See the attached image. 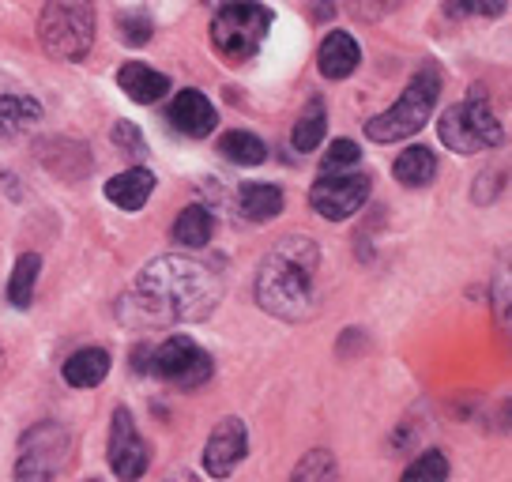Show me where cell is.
I'll return each mask as SVG.
<instances>
[{
    "label": "cell",
    "mask_w": 512,
    "mask_h": 482,
    "mask_svg": "<svg viewBox=\"0 0 512 482\" xmlns=\"http://www.w3.org/2000/svg\"><path fill=\"white\" fill-rule=\"evenodd\" d=\"M223 298V279L211 264L192 257H159L136 275L125 302L140 324L204 321Z\"/></svg>",
    "instance_id": "obj_1"
},
{
    "label": "cell",
    "mask_w": 512,
    "mask_h": 482,
    "mask_svg": "<svg viewBox=\"0 0 512 482\" xmlns=\"http://www.w3.org/2000/svg\"><path fill=\"white\" fill-rule=\"evenodd\" d=\"M317 264L320 249L309 238L279 241L256 272V302L279 321H305L317 309Z\"/></svg>",
    "instance_id": "obj_2"
},
{
    "label": "cell",
    "mask_w": 512,
    "mask_h": 482,
    "mask_svg": "<svg viewBox=\"0 0 512 482\" xmlns=\"http://www.w3.org/2000/svg\"><path fill=\"white\" fill-rule=\"evenodd\" d=\"M437 95H441V72L430 65L418 68L407 83V91L369 121L366 136L373 144H396L403 136H415L418 129H426L433 106H437Z\"/></svg>",
    "instance_id": "obj_3"
},
{
    "label": "cell",
    "mask_w": 512,
    "mask_h": 482,
    "mask_svg": "<svg viewBox=\"0 0 512 482\" xmlns=\"http://www.w3.org/2000/svg\"><path fill=\"white\" fill-rule=\"evenodd\" d=\"M38 42L53 61H80L95 42L91 0H49L38 19Z\"/></svg>",
    "instance_id": "obj_4"
},
{
    "label": "cell",
    "mask_w": 512,
    "mask_h": 482,
    "mask_svg": "<svg viewBox=\"0 0 512 482\" xmlns=\"http://www.w3.org/2000/svg\"><path fill=\"white\" fill-rule=\"evenodd\" d=\"M268 31H272V12L256 0H238L219 8V16L211 23V46L215 53H223V61L241 65L264 46Z\"/></svg>",
    "instance_id": "obj_5"
},
{
    "label": "cell",
    "mask_w": 512,
    "mask_h": 482,
    "mask_svg": "<svg viewBox=\"0 0 512 482\" xmlns=\"http://www.w3.org/2000/svg\"><path fill=\"white\" fill-rule=\"evenodd\" d=\"M437 136L448 151L475 155V151L501 144V125L482 98H467V102H456L452 110H445V117L437 121Z\"/></svg>",
    "instance_id": "obj_6"
},
{
    "label": "cell",
    "mask_w": 512,
    "mask_h": 482,
    "mask_svg": "<svg viewBox=\"0 0 512 482\" xmlns=\"http://www.w3.org/2000/svg\"><path fill=\"white\" fill-rule=\"evenodd\" d=\"M151 358H155V362H151V373L162 377L166 385L185 388V392L208 385L211 358H208V351H204L200 343H192L189 336H170L162 347L151 351Z\"/></svg>",
    "instance_id": "obj_7"
},
{
    "label": "cell",
    "mask_w": 512,
    "mask_h": 482,
    "mask_svg": "<svg viewBox=\"0 0 512 482\" xmlns=\"http://www.w3.org/2000/svg\"><path fill=\"white\" fill-rule=\"evenodd\" d=\"M366 200H369V177L366 174H347V170H339V174H324L317 185H313V193H309L313 211H320V215H324V219H332V223L351 219L354 211H362Z\"/></svg>",
    "instance_id": "obj_8"
},
{
    "label": "cell",
    "mask_w": 512,
    "mask_h": 482,
    "mask_svg": "<svg viewBox=\"0 0 512 482\" xmlns=\"http://www.w3.org/2000/svg\"><path fill=\"white\" fill-rule=\"evenodd\" d=\"M68 452V434L57 422H42L38 430L23 437V456H19V479H49L61 471V460Z\"/></svg>",
    "instance_id": "obj_9"
},
{
    "label": "cell",
    "mask_w": 512,
    "mask_h": 482,
    "mask_svg": "<svg viewBox=\"0 0 512 482\" xmlns=\"http://www.w3.org/2000/svg\"><path fill=\"white\" fill-rule=\"evenodd\" d=\"M110 467L117 479H140L147 471V445L136 422L125 407L113 411V426H110Z\"/></svg>",
    "instance_id": "obj_10"
},
{
    "label": "cell",
    "mask_w": 512,
    "mask_h": 482,
    "mask_svg": "<svg viewBox=\"0 0 512 482\" xmlns=\"http://www.w3.org/2000/svg\"><path fill=\"white\" fill-rule=\"evenodd\" d=\"M245 452H249V434H245V422H241V418H223V422L215 426V434L208 437V449H204V467H208V475L223 479V475H230V471L245 460Z\"/></svg>",
    "instance_id": "obj_11"
},
{
    "label": "cell",
    "mask_w": 512,
    "mask_h": 482,
    "mask_svg": "<svg viewBox=\"0 0 512 482\" xmlns=\"http://www.w3.org/2000/svg\"><path fill=\"white\" fill-rule=\"evenodd\" d=\"M170 121H174V129L181 136H192V140H200V136H208L215 129V106H211L208 98L200 95V91H181L174 98V106H170Z\"/></svg>",
    "instance_id": "obj_12"
},
{
    "label": "cell",
    "mask_w": 512,
    "mask_h": 482,
    "mask_svg": "<svg viewBox=\"0 0 512 482\" xmlns=\"http://www.w3.org/2000/svg\"><path fill=\"white\" fill-rule=\"evenodd\" d=\"M358 61H362V49H358V42H354L351 34L332 31L320 42L317 68L324 80H347L354 68H358Z\"/></svg>",
    "instance_id": "obj_13"
},
{
    "label": "cell",
    "mask_w": 512,
    "mask_h": 482,
    "mask_svg": "<svg viewBox=\"0 0 512 482\" xmlns=\"http://www.w3.org/2000/svg\"><path fill=\"white\" fill-rule=\"evenodd\" d=\"M155 193V177L151 170H125V174H117L106 181V196H110V204H117L121 211H140L151 200Z\"/></svg>",
    "instance_id": "obj_14"
},
{
    "label": "cell",
    "mask_w": 512,
    "mask_h": 482,
    "mask_svg": "<svg viewBox=\"0 0 512 482\" xmlns=\"http://www.w3.org/2000/svg\"><path fill=\"white\" fill-rule=\"evenodd\" d=\"M117 83H121V91H125L132 102H144V106L159 102V98L170 91V80H166L162 72H155V68L140 65V61H132V65L121 68V72H117Z\"/></svg>",
    "instance_id": "obj_15"
},
{
    "label": "cell",
    "mask_w": 512,
    "mask_h": 482,
    "mask_svg": "<svg viewBox=\"0 0 512 482\" xmlns=\"http://www.w3.org/2000/svg\"><path fill=\"white\" fill-rule=\"evenodd\" d=\"M110 373V354L102 347H83L64 362V381L72 388H95Z\"/></svg>",
    "instance_id": "obj_16"
},
{
    "label": "cell",
    "mask_w": 512,
    "mask_h": 482,
    "mask_svg": "<svg viewBox=\"0 0 512 482\" xmlns=\"http://www.w3.org/2000/svg\"><path fill=\"white\" fill-rule=\"evenodd\" d=\"M241 211H245V219H253V223H268L275 219L279 211H283V189L279 185H245L241 189Z\"/></svg>",
    "instance_id": "obj_17"
},
{
    "label": "cell",
    "mask_w": 512,
    "mask_h": 482,
    "mask_svg": "<svg viewBox=\"0 0 512 482\" xmlns=\"http://www.w3.org/2000/svg\"><path fill=\"white\" fill-rule=\"evenodd\" d=\"M38 275H42V257L38 253H23L16 260V268H12V279H8V302L16 309H27L34 302Z\"/></svg>",
    "instance_id": "obj_18"
},
{
    "label": "cell",
    "mask_w": 512,
    "mask_h": 482,
    "mask_svg": "<svg viewBox=\"0 0 512 482\" xmlns=\"http://www.w3.org/2000/svg\"><path fill=\"white\" fill-rule=\"evenodd\" d=\"M42 117V106L23 95H0V136H19Z\"/></svg>",
    "instance_id": "obj_19"
},
{
    "label": "cell",
    "mask_w": 512,
    "mask_h": 482,
    "mask_svg": "<svg viewBox=\"0 0 512 482\" xmlns=\"http://www.w3.org/2000/svg\"><path fill=\"white\" fill-rule=\"evenodd\" d=\"M392 170H396V177H400L403 185L422 189V185H430L433 174H437V159H433L430 147H407Z\"/></svg>",
    "instance_id": "obj_20"
},
{
    "label": "cell",
    "mask_w": 512,
    "mask_h": 482,
    "mask_svg": "<svg viewBox=\"0 0 512 482\" xmlns=\"http://www.w3.org/2000/svg\"><path fill=\"white\" fill-rule=\"evenodd\" d=\"M211 230H215V223H211L208 211L185 208L174 223V241L177 245H185V249H204V245L211 241Z\"/></svg>",
    "instance_id": "obj_21"
},
{
    "label": "cell",
    "mask_w": 512,
    "mask_h": 482,
    "mask_svg": "<svg viewBox=\"0 0 512 482\" xmlns=\"http://www.w3.org/2000/svg\"><path fill=\"white\" fill-rule=\"evenodd\" d=\"M219 151H223L230 162H238V166H260V162L268 159V151H264V140L253 136V132H226L223 140H219Z\"/></svg>",
    "instance_id": "obj_22"
},
{
    "label": "cell",
    "mask_w": 512,
    "mask_h": 482,
    "mask_svg": "<svg viewBox=\"0 0 512 482\" xmlns=\"http://www.w3.org/2000/svg\"><path fill=\"white\" fill-rule=\"evenodd\" d=\"M324 129H328V117H324V106L320 102H313L309 110L298 117V125H294V151H317L320 147V140H324Z\"/></svg>",
    "instance_id": "obj_23"
},
{
    "label": "cell",
    "mask_w": 512,
    "mask_h": 482,
    "mask_svg": "<svg viewBox=\"0 0 512 482\" xmlns=\"http://www.w3.org/2000/svg\"><path fill=\"white\" fill-rule=\"evenodd\" d=\"M362 159V151L354 140H336V144L324 151V159H320V174H339V170H351L354 162Z\"/></svg>",
    "instance_id": "obj_24"
},
{
    "label": "cell",
    "mask_w": 512,
    "mask_h": 482,
    "mask_svg": "<svg viewBox=\"0 0 512 482\" xmlns=\"http://www.w3.org/2000/svg\"><path fill=\"white\" fill-rule=\"evenodd\" d=\"M294 479L305 482V479H336V460H332V452H309L302 464L294 467Z\"/></svg>",
    "instance_id": "obj_25"
},
{
    "label": "cell",
    "mask_w": 512,
    "mask_h": 482,
    "mask_svg": "<svg viewBox=\"0 0 512 482\" xmlns=\"http://www.w3.org/2000/svg\"><path fill=\"white\" fill-rule=\"evenodd\" d=\"M407 479H433V482H441L448 475V464H445V456L441 452H422L415 464L403 471Z\"/></svg>",
    "instance_id": "obj_26"
},
{
    "label": "cell",
    "mask_w": 512,
    "mask_h": 482,
    "mask_svg": "<svg viewBox=\"0 0 512 482\" xmlns=\"http://www.w3.org/2000/svg\"><path fill=\"white\" fill-rule=\"evenodd\" d=\"M505 12V0H448V16H486L497 19Z\"/></svg>",
    "instance_id": "obj_27"
},
{
    "label": "cell",
    "mask_w": 512,
    "mask_h": 482,
    "mask_svg": "<svg viewBox=\"0 0 512 482\" xmlns=\"http://www.w3.org/2000/svg\"><path fill=\"white\" fill-rule=\"evenodd\" d=\"M121 38L132 42V46H144L147 38H151V19L144 12H136V16H121Z\"/></svg>",
    "instance_id": "obj_28"
},
{
    "label": "cell",
    "mask_w": 512,
    "mask_h": 482,
    "mask_svg": "<svg viewBox=\"0 0 512 482\" xmlns=\"http://www.w3.org/2000/svg\"><path fill=\"white\" fill-rule=\"evenodd\" d=\"M113 140H117L121 147H128V151H144V136L132 129V125H117Z\"/></svg>",
    "instance_id": "obj_29"
},
{
    "label": "cell",
    "mask_w": 512,
    "mask_h": 482,
    "mask_svg": "<svg viewBox=\"0 0 512 482\" xmlns=\"http://www.w3.org/2000/svg\"><path fill=\"white\" fill-rule=\"evenodd\" d=\"M204 4H211V8H223V4H238V0H204Z\"/></svg>",
    "instance_id": "obj_30"
},
{
    "label": "cell",
    "mask_w": 512,
    "mask_h": 482,
    "mask_svg": "<svg viewBox=\"0 0 512 482\" xmlns=\"http://www.w3.org/2000/svg\"><path fill=\"white\" fill-rule=\"evenodd\" d=\"M0 366H4V351H0Z\"/></svg>",
    "instance_id": "obj_31"
}]
</instances>
